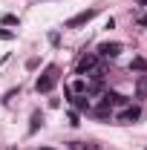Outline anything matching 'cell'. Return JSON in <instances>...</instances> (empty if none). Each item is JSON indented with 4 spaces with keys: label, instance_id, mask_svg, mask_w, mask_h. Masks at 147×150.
Instances as JSON below:
<instances>
[{
    "label": "cell",
    "instance_id": "9",
    "mask_svg": "<svg viewBox=\"0 0 147 150\" xmlns=\"http://www.w3.org/2000/svg\"><path fill=\"white\" fill-rule=\"evenodd\" d=\"M130 69H133V72H147V61H144V58H133Z\"/></svg>",
    "mask_w": 147,
    "mask_h": 150
},
{
    "label": "cell",
    "instance_id": "14",
    "mask_svg": "<svg viewBox=\"0 0 147 150\" xmlns=\"http://www.w3.org/2000/svg\"><path fill=\"white\" fill-rule=\"evenodd\" d=\"M26 69H37V58H29L26 61Z\"/></svg>",
    "mask_w": 147,
    "mask_h": 150
},
{
    "label": "cell",
    "instance_id": "12",
    "mask_svg": "<svg viewBox=\"0 0 147 150\" xmlns=\"http://www.w3.org/2000/svg\"><path fill=\"white\" fill-rule=\"evenodd\" d=\"M12 38H15L12 29H0V40H12Z\"/></svg>",
    "mask_w": 147,
    "mask_h": 150
},
{
    "label": "cell",
    "instance_id": "16",
    "mask_svg": "<svg viewBox=\"0 0 147 150\" xmlns=\"http://www.w3.org/2000/svg\"><path fill=\"white\" fill-rule=\"evenodd\" d=\"M37 150H52V147H37Z\"/></svg>",
    "mask_w": 147,
    "mask_h": 150
},
{
    "label": "cell",
    "instance_id": "15",
    "mask_svg": "<svg viewBox=\"0 0 147 150\" xmlns=\"http://www.w3.org/2000/svg\"><path fill=\"white\" fill-rule=\"evenodd\" d=\"M136 3H139V6H147V0H136Z\"/></svg>",
    "mask_w": 147,
    "mask_h": 150
},
{
    "label": "cell",
    "instance_id": "8",
    "mask_svg": "<svg viewBox=\"0 0 147 150\" xmlns=\"http://www.w3.org/2000/svg\"><path fill=\"white\" fill-rule=\"evenodd\" d=\"M136 93L141 95V98H147V72L139 75V84H136Z\"/></svg>",
    "mask_w": 147,
    "mask_h": 150
},
{
    "label": "cell",
    "instance_id": "4",
    "mask_svg": "<svg viewBox=\"0 0 147 150\" xmlns=\"http://www.w3.org/2000/svg\"><path fill=\"white\" fill-rule=\"evenodd\" d=\"M92 18H98V9H87V12H81V15H75V18H69V20H66V29H78V26L90 23Z\"/></svg>",
    "mask_w": 147,
    "mask_h": 150
},
{
    "label": "cell",
    "instance_id": "13",
    "mask_svg": "<svg viewBox=\"0 0 147 150\" xmlns=\"http://www.w3.org/2000/svg\"><path fill=\"white\" fill-rule=\"evenodd\" d=\"M3 23H6V26H15V23H18V18H15V15H6V18H3Z\"/></svg>",
    "mask_w": 147,
    "mask_h": 150
},
{
    "label": "cell",
    "instance_id": "7",
    "mask_svg": "<svg viewBox=\"0 0 147 150\" xmlns=\"http://www.w3.org/2000/svg\"><path fill=\"white\" fill-rule=\"evenodd\" d=\"M69 101L75 104V110H90V95H69Z\"/></svg>",
    "mask_w": 147,
    "mask_h": 150
},
{
    "label": "cell",
    "instance_id": "2",
    "mask_svg": "<svg viewBox=\"0 0 147 150\" xmlns=\"http://www.w3.org/2000/svg\"><path fill=\"white\" fill-rule=\"evenodd\" d=\"M98 61L101 58L95 55V52H87V55H81L78 58V64H75V69H78V75H90L98 69Z\"/></svg>",
    "mask_w": 147,
    "mask_h": 150
},
{
    "label": "cell",
    "instance_id": "11",
    "mask_svg": "<svg viewBox=\"0 0 147 150\" xmlns=\"http://www.w3.org/2000/svg\"><path fill=\"white\" fill-rule=\"evenodd\" d=\"M40 124H43V115H40V112H32V124H29V130L35 133L37 127H40Z\"/></svg>",
    "mask_w": 147,
    "mask_h": 150
},
{
    "label": "cell",
    "instance_id": "10",
    "mask_svg": "<svg viewBox=\"0 0 147 150\" xmlns=\"http://www.w3.org/2000/svg\"><path fill=\"white\" fill-rule=\"evenodd\" d=\"M72 150H101L98 144H92V142H75Z\"/></svg>",
    "mask_w": 147,
    "mask_h": 150
},
{
    "label": "cell",
    "instance_id": "3",
    "mask_svg": "<svg viewBox=\"0 0 147 150\" xmlns=\"http://www.w3.org/2000/svg\"><path fill=\"white\" fill-rule=\"evenodd\" d=\"M121 49H124V43H118V40H107V43H101V46H98V52H95V55L98 58H118L121 55Z\"/></svg>",
    "mask_w": 147,
    "mask_h": 150
},
{
    "label": "cell",
    "instance_id": "5",
    "mask_svg": "<svg viewBox=\"0 0 147 150\" xmlns=\"http://www.w3.org/2000/svg\"><path fill=\"white\" fill-rule=\"evenodd\" d=\"M139 118H141V107H124V110L118 112V121L121 124H133Z\"/></svg>",
    "mask_w": 147,
    "mask_h": 150
},
{
    "label": "cell",
    "instance_id": "1",
    "mask_svg": "<svg viewBox=\"0 0 147 150\" xmlns=\"http://www.w3.org/2000/svg\"><path fill=\"white\" fill-rule=\"evenodd\" d=\"M55 84H58V67H49V69L35 81V90H37V93H49Z\"/></svg>",
    "mask_w": 147,
    "mask_h": 150
},
{
    "label": "cell",
    "instance_id": "6",
    "mask_svg": "<svg viewBox=\"0 0 147 150\" xmlns=\"http://www.w3.org/2000/svg\"><path fill=\"white\" fill-rule=\"evenodd\" d=\"M104 104H107V107H124V104H127V95L115 93V90H107V93H104Z\"/></svg>",
    "mask_w": 147,
    "mask_h": 150
}]
</instances>
